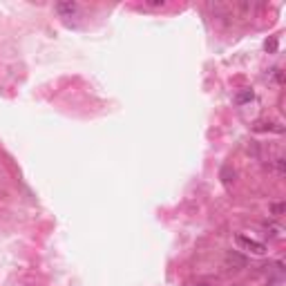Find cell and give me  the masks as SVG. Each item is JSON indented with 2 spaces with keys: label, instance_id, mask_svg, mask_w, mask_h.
I'll return each mask as SVG.
<instances>
[{
  "label": "cell",
  "instance_id": "6da1fadb",
  "mask_svg": "<svg viewBox=\"0 0 286 286\" xmlns=\"http://www.w3.org/2000/svg\"><path fill=\"white\" fill-rule=\"evenodd\" d=\"M235 241H237V246H241L244 251H251L253 255H264V253H266V244L253 239V237H248V235H241L239 233V235L235 237Z\"/></svg>",
  "mask_w": 286,
  "mask_h": 286
},
{
  "label": "cell",
  "instance_id": "7a4b0ae2",
  "mask_svg": "<svg viewBox=\"0 0 286 286\" xmlns=\"http://www.w3.org/2000/svg\"><path fill=\"white\" fill-rule=\"evenodd\" d=\"M248 266V260L241 253H237V251H228L226 253V257H224V268L226 271H241V268H246Z\"/></svg>",
  "mask_w": 286,
  "mask_h": 286
},
{
  "label": "cell",
  "instance_id": "3957f363",
  "mask_svg": "<svg viewBox=\"0 0 286 286\" xmlns=\"http://www.w3.org/2000/svg\"><path fill=\"white\" fill-rule=\"evenodd\" d=\"M56 12L61 14L63 18H72V16L78 12V5L72 3V0H63V3H56Z\"/></svg>",
  "mask_w": 286,
  "mask_h": 286
},
{
  "label": "cell",
  "instance_id": "277c9868",
  "mask_svg": "<svg viewBox=\"0 0 286 286\" xmlns=\"http://www.w3.org/2000/svg\"><path fill=\"white\" fill-rule=\"evenodd\" d=\"M251 99H253V92L248 90V92H244V94L237 96V103H244V101H251Z\"/></svg>",
  "mask_w": 286,
  "mask_h": 286
},
{
  "label": "cell",
  "instance_id": "5b68a950",
  "mask_svg": "<svg viewBox=\"0 0 286 286\" xmlns=\"http://www.w3.org/2000/svg\"><path fill=\"white\" fill-rule=\"evenodd\" d=\"M264 47H266V52H275V50H277V40H266V45H264Z\"/></svg>",
  "mask_w": 286,
  "mask_h": 286
},
{
  "label": "cell",
  "instance_id": "8992f818",
  "mask_svg": "<svg viewBox=\"0 0 286 286\" xmlns=\"http://www.w3.org/2000/svg\"><path fill=\"white\" fill-rule=\"evenodd\" d=\"M271 210H273V215H282L284 213V203H273Z\"/></svg>",
  "mask_w": 286,
  "mask_h": 286
},
{
  "label": "cell",
  "instance_id": "52a82bcc",
  "mask_svg": "<svg viewBox=\"0 0 286 286\" xmlns=\"http://www.w3.org/2000/svg\"><path fill=\"white\" fill-rule=\"evenodd\" d=\"M277 170L279 175H284V159H277Z\"/></svg>",
  "mask_w": 286,
  "mask_h": 286
},
{
  "label": "cell",
  "instance_id": "ba28073f",
  "mask_svg": "<svg viewBox=\"0 0 286 286\" xmlns=\"http://www.w3.org/2000/svg\"><path fill=\"white\" fill-rule=\"evenodd\" d=\"M195 286H208V284H195Z\"/></svg>",
  "mask_w": 286,
  "mask_h": 286
}]
</instances>
